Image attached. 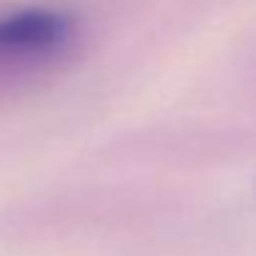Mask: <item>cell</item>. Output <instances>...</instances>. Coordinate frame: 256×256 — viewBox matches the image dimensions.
<instances>
[{"label":"cell","mask_w":256,"mask_h":256,"mask_svg":"<svg viewBox=\"0 0 256 256\" xmlns=\"http://www.w3.org/2000/svg\"><path fill=\"white\" fill-rule=\"evenodd\" d=\"M74 34V20L56 8H22L0 17V64L58 52Z\"/></svg>","instance_id":"1"}]
</instances>
